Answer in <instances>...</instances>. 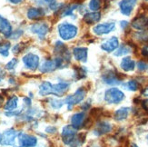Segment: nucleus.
<instances>
[{"label": "nucleus", "instance_id": "f704fd0d", "mask_svg": "<svg viewBox=\"0 0 148 147\" xmlns=\"http://www.w3.org/2000/svg\"><path fill=\"white\" fill-rule=\"evenodd\" d=\"M137 68L140 70V71H145L147 69V65L143 61H139L137 63Z\"/></svg>", "mask_w": 148, "mask_h": 147}, {"label": "nucleus", "instance_id": "2eb2a0df", "mask_svg": "<svg viewBox=\"0 0 148 147\" xmlns=\"http://www.w3.org/2000/svg\"><path fill=\"white\" fill-rule=\"evenodd\" d=\"M0 33L5 37H10L13 33L11 24L8 19L4 18L1 16H0Z\"/></svg>", "mask_w": 148, "mask_h": 147}, {"label": "nucleus", "instance_id": "f03ea898", "mask_svg": "<svg viewBox=\"0 0 148 147\" xmlns=\"http://www.w3.org/2000/svg\"><path fill=\"white\" fill-rule=\"evenodd\" d=\"M125 99V94L116 87L109 88L105 93V100L108 104H119Z\"/></svg>", "mask_w": 148, "mask_h": 147}, {"label": "nucleus", "instance_id": "dca6fc26", "mask_svg": "<svg viewBox=\"0 0 148 147\" xmlns=\"http://www.w3.org/2000/svg\"><path fill=\"white\" fill-rule=\"evenodd\" d=\"M70 87V85L66 82H61L56 85H53V94L56 96H63V94H65Z\"/></svg>", "mask_w": 148, "mask_h": 147}, {"label": "nucleus", "instance_id": "c03bdc74", "mask_svg": "<svg viewBox=\"0 0 148 147\" xmlns=\"http://www.w3.org/2000/svg\"><path fill=\"white\" fill-rule=\"evenodd\" d=\"M3 74H4V73H3V71H2V69L0 68V76H1V75H2ZM0 78H1V77H0Z\"/></svg>", "mask_w": 148, "mask_h": 147}, {"label": "nucleus", "instance_id": "a19ab883", "mask_svg": "<svg viewBox=\"0 0 148 147\" xmlns=\"http://www.w3.org/2000/svg\"><path fill=\"white\" fill-rule=\"evenodd\" d=\"M89 106H90V104H89V103H88V104H87V103H86L85 105H84L82 106V108H83L84 110H86V109H87V108H88Z\"/></svg>", "mask_w": 148, "mask_h": 147}, {"label": "nucleus", "instance_id": "f257e3e1", "mask_svg": "<svg viewBox=\"0 0 148 147\" xmlns=\"http://www.w3.org/2000/svg\"><path fill=\"white\" fill-rule=\"evenodd\" d=\"M58 33L63 40H70L77 35V27L69 23H62L58 25Z\"/></svg>", "mask_w": 148, "mask_h": 147}, {"label": "nucleus", "instance_id": "a878e982", "mask_svg": "<svg viewBox=\"0 0 148 147\" xmlns=\"http://www.w3.org/2000/svg\"><path fill=\"white\" fill-rule=\"evenodd\" d=\"M85 138H86V135H84V133L76 135L73 141L70 143V144H69L70 147H79V146H81L84 144V142H85Z\"/></svg>", "mask_w": 148, "mask_h": 147}, {"label": "nucleus", "instance_id": "39448f33", "mask_svg": "<svg viewBox=\"0 0 148 147\" xmlns=\"http://www.w3.org/2000/svg\"><path fill=\"white\" fill-rule=\"evenodd\" d=\"M22 60L25 67L32 70V71H35L39 66V56L35 54H27L25 55H24Z\"/></svg>", "mask_w": 148, "mask_h": 147}, {"label": "nucleus", "instance_id": "393cba45", "mask_svg": "<svg viewBox=\"0 0 148 147\" xmlns=\"http://www.w3.org/2000/svg\"><path fill=\"white\" fill-rule=\"evenodd\" d=\"M17 103H18V98L17 96H12L11 98L8 99L5 105V110L6 111H14L17 107Z\"/></svg>", "mask_w": 148, "mask_h": 147}, {"label": "nucleus", "instance_id": "9b49d317", "mask_svg": "<svg viewBox=\"0 0 148 147\" xmlns=\"http://www.w3.org/2000/svg\"><path fill=\"white\" fill-rule=\"evenodd\" d=\"M118 46H119V41H118V38L115 36H112L111 38H109V39L106 40L105 42H103L101 44V48L107 53L114 52Z\"/></svg>", "mask_w": 148, "mask_h": 147}, {"label": "nucleus", "instance_id": "f8f14e48", "mask_svg": "<svg viewBox=\"0 0 148 147\" xmlns=\"http://www.w3.org/2000/svg\"><path fill=\"white\" fill-rule=\"evenodd\" d=\"M132 27L136 30L145 31L148 28V17L145 16H138L132 21Z\"/></svg>", "mask_w": 148, "mask_h": 147}, {"label": "nucleus", "instance_id": "79ce46f5", "mask_svg": "<svg viewBox=\"0 0 148 147\" xmlns=\"http://www.w3.org/2000/svg\"><path fill=\"white\" fill-rule=\"evenodd\" d=\"M3 101H4V97L2 96V95H0V105H2V103H3Z\"/></svg>", "mask_w": 148, "mask_h": 147}, {"label": "nucleus", "instance_id": "37998d69", "mask_svg": "<svg viewBox=\"0 0 148 147\" xmlns=\"http://www.w3.org/2000/svg\"><path fill=\"white\" fill-rule=\"evenodd\" d=\"M128 147H138V146H137L136 144H130L129 146H128Z\"/></svg>", "mask_w": 148, "mask_h": 147}, {"label": "nucleus", "instance_id": "ea45409f", "mask_svg": "<svg viewBox=\"0 0 148 147\" xmlns=\"http://www.w3.org/2000/svg\"><path fill=\"white\" fill-rule=\"evenodd\" d=\"M8 1H10L13 4H19L22 2V0H8Z\"/></svg>", "mask_w": 148, "mask_h": 147}, {"label": "nucleus", "instance_id": "2f4dec72", "mask_svg": "<svg viewBox=\"0 0 148 147\" xmlns=\"http://www.w3.org/2000/svg\"><path fill=\"white\" fill-rule=\"evenodd\" d=\"M65 105V101L63 100H57V99H51L50 100V105L54 109H60V108Z\"/></svg>", "mask_w": 148, "mask_h": 147}, {"label": "nucleus", "instance_id": "0eeeda50", "mask_svg": "<svg viewBox=\"0 0 148 147\" xmlns=\"http://www.w3.org/2000/svg\"><path fill=\"white\" fill-rule=\"evenodd\" d=\"M115 27V25L113 22L110 23H104V24H98L94 27V33L97 36L106 35L112 32Z\"/></svg>", "mask_w": 148, "mask_h": 147}, {"label": "nucleus", "instance_id": "72a5a7b5", "mask_svg": "<svg viewBox=\"0 0 148 147\" xmlns=\"http://www.w3.org/2000/svg\"><path fill=\"white\" fill-rule=\"evenodd\" d=\"M76 76H77V79H80V78H83L86 76V70L82 68V67H79L77 69V72L75 73Z\"/></svg>", "mask_w": 148, "mask_h": 147}, {"label": "nucleus", "instance_id": "f3484780", "mask_svg": "<svg viewBox=\"0 0 148 147\" xmlns=\"http://www.w3.org/2000/svg\"><path fill=\"white\" fill-rule=\"evenodd\" d=\"M87 48L86 47H75L73 50V54L75 58L77 61H80L83 63H86L87 61Z\"/></svg>", "mask_w": 148, "mask_h": 147}, {"label": "nucleus", "instance_id": "b1692460", "mask_svg": "<svg viewBox=\"0 0 148 147\" xmlns=\"http://www.w3.org/2000/svg\"><path fill=\"white\" fill-rule=\"evenodd\" d=\"M128 113H129V108L127 107H121L118 110L114 112V117L116 121H123L127 118Z\"/></svg>", "mask_w": 148, "mask_h": 147}, {"label": "nucleus", "instance_id": "7c9ffc66", "mask_svg": "<svg viewBox=\"0 0 148 147\" xmlns=\"http://www.w3.org/2000/svg\"><path fill=\"white\" fill-rule=\"evenodd\" d=\"M125 86L128 90H130V91H136L139 87V84L136 80H130L126 83Z\"/></svg>", "mask_w": 148, "mask_h": 147}, {"label": "nucleus", "instance_id": "bb28decb", "mask_svg": "<svg viewBox=\"0 0 148 147\" xmlns=\"http://www.w3.org/2000/svg\"><path fill=\"white\" fill-rule=\"evenodd\" d=\"M130 52H131V48L129 46H125V44H122V46L116 51H115L114 55L115 56H121V55H127Z\"/></svg>", "mask_w": 148, "mask_h": 147}, {"label": "nucleus", "instance_id": "a18cd8bd", "mask_svg": "<svg viewBox=\"0 0 148 147\" xmlns=\"http://www.w3.org/2000/svg\"><path fill=\"white\" fill-rule=\"evenodd\" d=\"M15 147H22V146H15Z\"/></svg>", "mask_w": 148, "mask_h": 147}, {"label": "nucleus", "instance_id": "aec40b11", "mask_svg": "<svg viewBox=\"0 0 148 147\" xmlns=\"http://www.w3.org/2000/svg\"><path fill=\"white\" fill-rule=\"evenodd\" d=\"M121 68L125 72H131L134 71L136 68V62H134L131 57H125L121 61Z\"/></svg>", "mask_w": 148, "mask_h": 147}, {"label": "nucleus", "instance_id": "7ed1b4c3", "mask_svg": "<svg viewBox=\"0 0 148 147\" xmlns=\"http://www.w3.org/2000/svg\"><path fill=\"white\" fill-rule=\"evenodd\" d=\"M86 91L85 88L80 87L71 95H68V96L66 98L65 100V104L67 105L68 110H71L72 107L77 104H79L80 102H82L84 99H85Z\"/></svg>", "mask_w": 148, "mask_h": 147}, {"label": "nucleus", "instance_id": "c9c22d12", "mask_svg": "<svg viewBox=\"0 0 148 147\" xmlns=\"http://www.w3.org/2000/svg\"><path fill=\"white\" fill-rule=\"evenodd\" d=\"M142 55L145 57H147L148 58V46H144L142 49Z\"/></svg>", "mask_w": 148, "mask_h": 147}, {"label": "nucleus", "instance_id": "c85d7f7f", "mask_svg": "<svg viewBox=\"0 0 148 147\" xmlns=\"http://www.w3.org/2000/svg\"><path fill=\"white\" fill-rule=\"evenodd\" d=\"M101 0H90L89 2V8L93 12H97L101 8Z\"/></svg>", "mask_w": 148, "mask_h": 147}, {"label": "nucleus", "instance_id": "473e14b6", "mask_svg": "<svg viewBox=\"0 0 148 147\" xmlns=\"http://www.w3.org/2000/svg\"><path fill=\"white\" fill-rule=\"evenodd\" d=\"M17 63H18V61H17L16 58H13L12 60H10V61L5 65V68L8 69V70H13V69H14V68L16 66Z\"/></svg>", "mask_w": 148, "mask_h": 147}, {"label": "nucleus", "instance_id": "49530a36", "mask_svg": "<svg viewBox=\"0 0 148 147\" xmlns=\"http://www.w3.org/2000/svg\"><path fill=\"white\" fill-rule=\"evenodd\" d=\"M147 139H148V135H147Z\"/></svg>", "mask_w": 148, "mask_h": 147}, {"label": "nucleus", "instance_id": "20e7f679", "mask_svg": "<svg viewBox=\"0 0 148 147\" xmlns=\"http://www.w3.org/2000/svg\"><path fill=\"white\" fill-rule=\"evenodd\" d=\"M17 136V132L15 129H8L5 131L2 135H0V144L4 146L13 145L15 144L16 138Z\"/></svg>", "mask_w": 148, "mask_h": 147}, {"label": "nucleus", "instance_id": "cd10ccee", "mask_svg": "<svg viewBox=\"0 0 148 147\" xmlns=\"http://www.w3.org/2000/svg\"><path fill=\"white\" fill-rule=\"evenodd\" d=\"M36 1L39 5H46L49 6V8L52 10L56 8V0H36Z\"/></svg>", "mask_w": 148, "mask_h": 147}, {"label": "nucleus", "instance_id": "a211bd4d", "mask_svg": "<svg viewBox=\"0 0 148 147\" xmlns=\"http://www.w3.org/2000/svg\"><path fill=\"white\" fill-rule=\"evenodd\" d=\"M112 130V126L109 123L106 122H99L95 126V133L96 135H106V133L111 132Z\"/></svg>", "mask_w": 148, "mask_h": 147}, {"label": "nucleus", "instance_id": "423d86ee", "mask_svg": "<svg viewBox=\"0 0 148 147\" xmlns=\"http://www.w3.org/2000/svg\"><path fill=\"white\" fill-rule=\"evenodd\" d=\"M30 30L32 33L36 34L40 39H44L45 36L49 32V25L46 22H39L36 23L31 25Z\"/></svg>", "mask_w": 148, "mask_h": 147}, {"label": "nucleus", "instance_id": "4468645a", "mask_svg": "<svg viewBox=\"0 0 148 147\" xmlns=\"http://www.w3.org/2000/svg\"><path fill=\"white\" fill-rule=\"evenodd\" d=\"M85 121H86V113H85L84 112L76 113L71 118V126L75 130L80 129L85 125Z\"/></svg>", "mask_w": 148, "mask_h": 147}, {"label": "nucleus", "instance_id": "6ab92c4d", "mask_svg": "<svg viewBox=\"0 0 148 147\" xmlns=\"http://www.w3.org/2000/svg\"><path fill=\"white\" fill-rule=\"evenodd\" d=\"M45 16V11L43 8H31L27 11V17L31 20H38Z\"/></svg>", "mask_w": 148, "mask_h": 147}, {"label": "nucleus", "instance_id": "1a4fd4ad", "mask_svg": "<svg viewBox=\"0 0 148 147\" xmlns=\"http://www.w3.org/2000/svg\"><path fill=\"white\" fill-rule=\"evenodd\" d=\"M75 135H76L75 129H74L71 125H66L62 129V140L66 144L69 145L70 143L75 137Z\"/></svg>", "mask_w": 148, "mask_h": 147}, {"label": "nucleus", "instance_id": "e433bc0d", "mask_svg": "<svg viewBox=\"0 0 148 147\" xmlns=\"http://www.w3.org/2000/svg\"><path fill=\"white\" fill-rule=\"evenodd\" d=\"M46 132L49 133H54L55 132H56V128H55V127H52V126H49V127H47V128L46 129Z\"/></svg>", "mask_w": 148, "mask_h": 147}, {"label": "nucleus", "instance_id": "9d476101", "mask_svg": "<svg viewBox=\"0 0 148 147\" xmlns=\"http://www.w3.org/2000/svg\"><path fill=\"white\" fill-rule=\"evenodd\" d=\"M102 79L106 84L110 85H117L121 84V78L118 76V74L114 73L113 71H108L106 74L103 75Z\"/></svg>", "mask_w": 148, "mask_h": 147}, {"label": "nucleus", "instance_id": "de8ad7c7", "mask_svg": "<svg viewBox=\"0 0 148 147\" xmlns=\"http://www.w3.org/2000/svg\"><path fill=\"white\" fill-rule=\"evenodd\" d=\"M147 90H148V87H147Z\"/></svg>", "mask_w": 148, "mask_h": 147}, {"label": "nucleus", "instance_id": "ddd939ff", "mask_svg": "<svg viewBox=\"0 0 148 147\" xmlns=\"http://www.w3.org/2000/svg\"><path fill=\"white\" fill-rule=\"evenodd\" d=\"M136 5V0H121L119 3L120 11L125 16H130Z\"/></svg>", "mask_w": 148, "mask_h": 147}, {"label": "nucleus", "instance_id": "6e6552de", "mask_svg": "<svg viewBox=\"0 0 148 147\" xmlns=\"http://www.w3.org/2000/svg\"><path fill=\"white\" fill-rule=\"evenodd\" d=\"M19 143L22 147H35L37 144V139L34 135L27 133H19Z\"/></svg>", "mask_w": 148, "mask_h": 147}, {"label": "nucleus", "instance_id": "58836bf2", "mask_svg": "<svg viewBox=\"0 0 148 147\" xmlns=\"http://www.w3.org/2000/svg\"><path fill=\"white\" fill-rule=\"evenodd\" d=\"M24 102H25V104L27 105H31V100L29 98H27V97L24 98Z\"/></svg>", "mask_w": 148, "mask_h": 147}, {"label": "nucleus", "instance_id": "412c9836", "mask_svg": "<svg viewBox=\"0 0 148 147\" xmlns=\"http://www.w3.org/2000/svg\"><path fill=\"white\" fill-rule=\"evenodd\" d=\"M84 21L86 24H95L100 21L101 14L99 12H90L84 16Z\"/></svg>", "mask_w": 148, "mask_h": 147}, {"label": "nucleus", "instance_id": "4be33fe9", "mask_svg": "<svg viewBox=\"0 0 148 147\" xmlns=\"http://www.w3.org/2000/svg\"><path fill=\"white\" fill-rule=\"evenodd\" d=\"M56 68L57 67L56 66V63L54 60H47L41 65L39 70H40L41 73L47 74V73H51V72L55 71Z\"/></svg>", "mask_w": 148, "mask_h": 147}, {"label": "nucleus", "instance_id": "5701e85b", "mask_svg": "<svg viewBox=\"0 0 148 147\" xmlns=\"http://www.w3.org/2000/svg\"><path fill=\"white\" fill-rule=\"evenodd\" d=\"M39 94L42 96H46L48 94H53V85L50 82H43L39 87Z\"/></svg>", "mask_w": 148, "mask_h": 147}, {"label": "nucleus", "instance_id": "c756f323", "mask_svg": "<svg viewBox=\"0 0 148 147\" xmlns=\"http://www.w3.org/2000/svg\"><path fill=\"white\" fill-rule=\"evenodd\" d=\"M10 49V44L9 43H3L0 44V55L3 56H8L9 54Z\"/></svg>", "mask_w": 148, "mask_h": 147}, {"label": "nucleus", "instance_id": "4c0bfd02", "mask_svg": "<svg viewBox=\"0 0 148 147\" xmlns=\"http://www.w3.org/2000/svg\"><path fill=\"white\" fill-rule=\"evenodd\" d=\"M120 25H121V27L123 28V29H125L127 25H128V22L127 21H122L121 23H120Z\"/></svg>", "mask_w": 148, "mask_h": 147}]
</instances>
